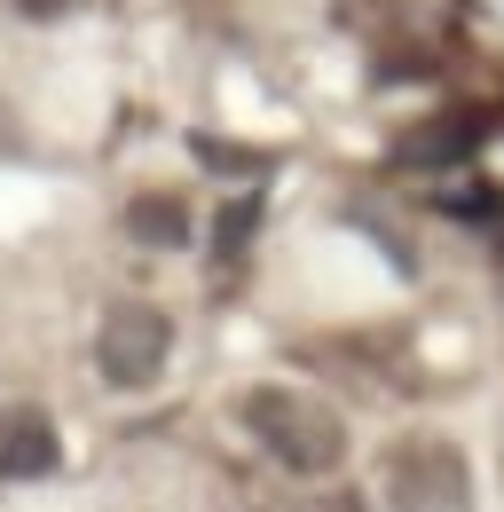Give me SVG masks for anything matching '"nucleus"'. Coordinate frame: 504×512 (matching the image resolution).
Listing matches in <instances>:
<instances>
[{"label":"nucleus","instance_id":"nucleus-1","mask_svg":"<svg viewBox=\"0 0 504 512\" xmlns=\"http://www.w3.org/2000/svg\"><path fill=\"white\" fill-rule=\"evenodd\" d=\"M245 426H252V442L268 449V457H284L292 473H331L339 449H347V426H339L323 402L292 394V386H252Z\"/></svg>","mask_w":504,"mask_h":512},{"label":"nucleus","instance_id":"nucleus-2","mask_svg":"<svg viewBox=\"0 0 504 512\" xmlns=\"http://www.w3.org/2000/svg\"><path fill=\"white\" fill-rule=\"evenodd\" d=\"M166 355H174V323L158 316L150 300H119V308L103 316V331H95V363H103V379L126 386V394L166 379Z\"/></svg>","mask_w":504,"mask_h":512},{"label":"nucleus","instance_id":"nucleus-3","mask_svg":"<svg viewBox=\"0 0 504 512\" xmlns=\"http://www.w3.org/2000/svg\"><path fill=\"white\" fill-rule=\"evenodd\" d=\"M473 505V473L449 442H410L386 465V512H465Z\"/></svg>","mask_w":504,"mask_h":512},{"label":"nucleus","instance_id":"nucleus-4","mask_svg":"<svg viewBox=\"0 0 504 512\" xmlns=\"http://www.w3.org/2000/svg\"><path fill=\"white\" fill-rule=\"evenodd\" d=\"M56 426L40 418V410H8L0 418V481H40V473H56Z\"/></svg>","mask_w":504,"mask_h":512},{"label":"nucleus","instance_id":"nucleus-5","mask_svg":"<svg viewBox=\"0 0 504 512\" xmlns=\"http://www.w3.org/2000/svg\"><path fill=\"white\" fill-rule=\"evenodd\" d=\"M473 142H481V119H473V111H449V119L410 134L402 158H410V166H457V158H473Z\"/></svg>","mask_w":504,"mask_h":512},{"label":"nucleus","instance_id":"nucleus-6","mask_svg":"<svg viewBox=\"0 0 504 512\" xmlns=\"http://www.w3.org/2000/svg\"><path fill=\"white\" fill-rule=\"evenodd\" d=\"M126 229H134V245L174 253V245H189V205L182 197H134L126 205Z\"/></svg>","mask_w":504,"mask_h":512},{"label":"nucleus","instance_id":"nucleus-7","mask_svg":"<svg viewBox=\"0 0 504 512\" xmlns=\"http://www.w3.org/2000/svg\"><path fill=\"white\" fill-rule=\"evenodd\" d=\"M252 229H260V197H237V205H229V213H221V221H213V237H221V245H229V253H237V245H245Z\"/></svg>","mask_w":504,"mask_h":512},{"label":"nucleus","instance_id":"nucleus-8","mask_svg":"<svg viewBox=\"0 0 504 512\" xmlns=\"http://www.w3.org/2000/svg\"><path fill=\"white\" fill-rule=\"evenodd\" d=\"M16 8H24V16H63L71 0H16Z\"/></svg>","mask_w":504,"mask_h":512}]
</instances>
